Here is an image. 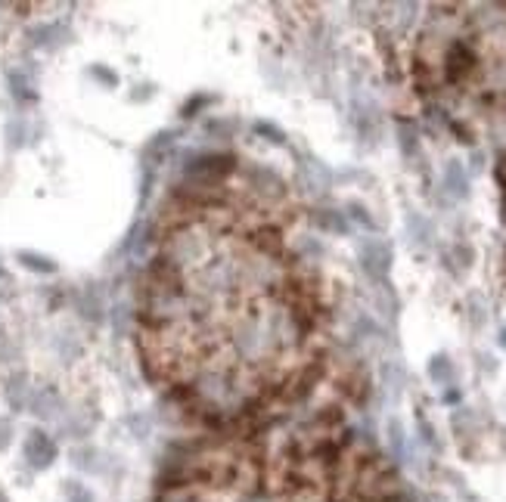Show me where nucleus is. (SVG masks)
Wrapping results in <instances>:
<instances>
[{
    "label": "nucleus",
    "mask_w": 506,
    "mask_h": 502,
    "mask_svg": "<svg viewBox=\"0 0 506 502\" xmlns=\"http://www.w3.org/2000/svg\"><path fill=\"white\" fill-rule=\"evenodd\" d=\"M429 375L435 381H447L450 375H454V366H450L445 354H438V357H432V363H429Z\"/></svg>",
    "instance_id": "6"
},
{
    "label": "nucleus",
    "mask_w": 506,
    "mask_h": 502,
    "mask_svg": "<svg viewBox=\"0 0 506 502\" xmlns=\"http://www.w3.org/2000/svg\"><path fill=\"white\" fill-rule=\"evenodd\" d=\"M360 261H363V267H367L370 276L383 280V276L388 273V264H392V248L379 239H370L360 245Z\"/></svg>",
    "instance_id": "2"
},
{
    "label": "nucleus",
    "mask_w": 506,
    "mask_h": 502,
    "mask_svg": "<svg viewBox=\"0 0 506 502\" xmlns=\"http://www.w3.org/2000/svg\"><path fill=\"white\" fill-rule=\"evenodd\" d=\"M500 344H503V347H506V329H503V332H500Z\"/></svg>",
    "instance_id": "11"
},
{
    "label": "nucleus",
    "mask_w": 506,
    "mask_h": 502,
    "mask_svg": "<svg viewBox=\"0 0 506 502\" xmlns=\"http://www.w3.org/2000/svg\"><path fill=\"white\" fill-rule=\"evenodd\" d=\"M445 180L450 186V193H454L457 199H463V195H466V174H463V168H460V161H450V165H447Z\"/></svg>",
    "instance_id": "5"
},
{
    "label": "nucleus",
    "mask_w": 506,
    "mask_h": 502,
    "mask_svg": "<svg viewBox=\"0 0 506 502\" xmlns=\"http://www.w3.org/2000/svg\"><path fill=\"white\" fill-rule=\"evenodd\" d=\"M258 133H268V137H273V143H283V130L270 128V124H258Z\"/></svg>",
    "instance_id": "10"
},
{
    "label": "nucleus",
    "mask_w": 506,
    "mask_h": 502,
    "mask_svg": "<svg viewBox=\"0 0 506 502\" xmlns=\"http://www.w3.org/2000/svg\"><path fill=\"white\" fill-rule=\"evenodd\" d=\"M317 223L326 227V230H333V232H345V230H348V223H345L335 211H320V214H317Z\"/></svg>",
    "instance_id": "7"
},
{
    "label": "nucleus",
    "mask_w": 506,
    "mask_h": 502,
    "mask_svg": "<svg viewBox=\"0 0 506 502\" xmlns=\"http://www.w3.org/2000/svg\"><path fill=\"white\" fill-rule=\"evenodd\" d=\"M22 261H29L31 270H44V273H53V264L47 257H34V255H22Z\"/></svg>",
    "instance_id": "8"
},
{
    "label": "nucleus",
    "mask_w": 506,
    "mask_h": 502,
    "mask_svg": "<svg viewBox=\"0 0 506 502\" xmlns=\"http://www.w3.org/2000/svg\"><path fill=\"white\" fill-rule=\"evenodd\" d=\"M348 208L354 211V217H358V220L363 223V227H373V220L367 217V211H363V208H360V205H358V202H351V205H348Z\"/></svg>",
    "instance_id": "9"
},
{
    "label": "nucleus",
    "mask_w": 506,
    "mask_h": 502,
    "mask_svg": "<svg viewBox=\"0 0 506 502\" xmlns=\"http://www.w3.org/2000/svg\"><path fill=\"white\" fill-rule=\"evenodd\" d=\"M230 171H233V158L230 155H208V158H199L196 165H190V174L193 180H202L206 186H211L215 180H221V177H227Z\"/></svg>",
    "instance_id": "1"
},
{
    "label": "nucleus",
    "mask_w": 506,
    "mask_h": 502,
    "mask_svg": "<svg viewBox=\"0 0 506 502\" xmlns=\"http://www.w3.org/2000/svg\"><path fill=\"white\" fill-rule=\"evenodd\" d=\"M53 444L47 441V434H38L34 431L31 434V441H29V459L34 462V465H50V459H53Z\"/></svg>",
    "instance_id": "3"
},
{
    "label": "nucleus",
    "mask_w": 506,
    "mask_h": 502,
    "mask_svg": "<svg viewBox=\"0 0 506 502\" xmlns=\"http://www.w3.org/2000/svg\"><path fill=\"white\" fill-rule=\"evenodd\" d=\"M447 71H450V78H460V71H466L469 66H472V53H469L463 43H457L454 50H450V56H447Z\"/></svg>",
    "instance_id": "4"
}]
</instances>
